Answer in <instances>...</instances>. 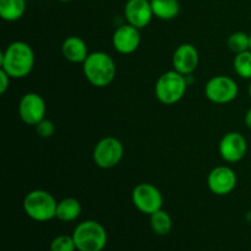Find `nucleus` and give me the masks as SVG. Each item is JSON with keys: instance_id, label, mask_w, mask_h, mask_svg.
<instances>
[{"instance_id": "nucleus-21", "label": "nucleus", "mask_w": 251, "mask_h": 251, "mask_svg": "<svg viewBox=\"0 0 251 251\" xmlns=\"http://www.w3.org/2000/svg\"><path fill=\"white\" fill-rule=\"evenodd\" d=\"M227 46L234 54L250 50V34L245 32H233L227 39Z\"/></svg>"}, {"instance_id": "nucleus-6", "label": "nucleus", "mask_w": 251, "mask_h": 251, "mask_svg": "<svg viewBox=\"0 0 251 251\" xmlns=\"http://www.w3.org/2000/svg\"><path fill=\"white\" fill-rule=\"evenodd\" d=\"M93 162L102 169L117 167L124 156V146L117 137L107 136L100 139L93 149Z\"/></svg>"}, {"instance_id": "nucleus-12", "label": "nucleus", "mask_w": 251, "mask_h": 251, "mask_svg": "<svg viewBox=\"0 0 251 251\" xmlns=\"http://www.w3.org/2000/svg\"><path fill=\"white\" fill-rule=\"evenodd\" d=\"M113 47L115 50L124 55L135 53L141 43L140 29L129 24L122 25L113 33Z\"/></svg>"}, {"instance_id": "nucleus-16", "label": "nucleus", "mask_w": 251, "mask_h": 251, "mask_svg": "<svg viewBox=\"0 0 251 251\" xmlns=\"http://www.w3.org/2000/svg\"><path fill=\"white\" fill-rule=\"evenodd\" d=\"M81 215V203L75 198L63 199L58 202L56 207V218L61 222H73L77 220Z\"/></svg>"}, {"instance_id": "nucleus-22", "label": "nucleus", "mask_w": 251, "mask_h": 251, "mask_svg": "<svg viewBox=\"0 0 251 251\" xmlns=\"http://www.w3.org/2000/svg\"><path fill=\"white\" fill-rule=\"evenodd\" d=\"M77 250L73 235L61 234L54 238L50 243V251H75Z\"/></svg>"}, {"instance_id": "nucleus-3", "label": "nucleus", "mask_w": 251, "mask_h": 251, "mask_svg": "<svg viewBox=\"0 0 251 251\" xmlns=\"http://www.w3.org/2000/svg\"><path fill=\"white\" fill-rule=\"evenodd\" d=\"M188 85L186 76L173 69L159 76L154 86V95L162 104L173 105L185 96Z\"/></svg>"}, {"instance_id": "nucleus-25", "label": "nucleus", "mask_w": 251, "mask_h": 251, "mask_svg": "<svg viewBox=\"0 0 251 251\" xmlns=\"http://www.w3.org/2000/svg\"><path fill=\"white\" fill-rule=\"evenodd\" d=\"M244 122H245V125H247V126L251 130V108L250 109H248L247 114H245V118H244Z\"/></svg>"}, {"instance_id": "nucleus-24", "label": "nucleus", "mask_w": 251, "mask_h": 251, "mask_svg": "<svg viewBox=\"0 0 251 251\" xmlns=\"http://www.w3.org/2000/svg\"><path fill=\"white\" fill-rule=\"evenodd\" d=\"M10 80H11V77L4 70H0V93L1 95H4L9 88Z\"/></svg>"}, {"instance_id": "nucleus-9", "label": "nucleus", "mask_w": 251, "mask_h": 251, "mask_svg": "<svg viewBox=\"0 0 251 251\" xmlns=\"http://www.w3.org/2000/svg\"><path fill=\"white\" fill-rule=\"evenodd\" d=\"M46 102L38 93L28 92L20 100L19 115L25 124L36 126L38 123L46 119Z\"/></svg>"}, {"instance_id": "nucleus-4", "label": "nucleus", "mask_w": 251, "mask_h": 251, "mask_svg": "<svg viewBox=\"0 0 251 251\" xmlns=\"http://www.w3.org/2000/svg\"><path fill=\"white\" fill-rule=\"evenodd\" d=\"M56 207L58 202L54 196L46 190H32L24 199L25 212L36 222H48L55 218Z\"/></svg>"}, {"instance_id": "nucleus-20", "label": "nucleus", "mask_w": 251, "mask_h": 251, "mask_svg": "<svg viewBox=\"0 0 251 251\" xmlns=\"http://www.w3.org/2000/svg\"><path fill=\"white\" fill-rule=\"evenodd\" d=\"M233 68L238 76L245 80H251V50L235 54Z\"/></svg>"}, {"instance_id": "nucleus-23", "label": "nucleus", "mask_w": 251, "mask_h": 251, "mask_svg": "<svg viewBox=\"0 0 251 251\" xmlns=\"http://www.w3.org/2000/svg\"><path fill=\"white\" fill-rule=\"evenodd\" d=\"M36 132L39 137L42 139H49L55 132V126H54L53 122L50 120L43 119L41 123L36 125Z\"/></svg>"}, {"instance_id": "nucleus-19", "label": "nucleus", "mask_w": 251, "mask_h": 251, "mask_svg": "<svg viewBox=\"0 0 251 251\" xmlns=\"http://www.w3.org/2000/svg\"><path fill=\"white\" fill-rule=\"evenodd\" d=\"M150 225H151L152 230L156 234L167 235L172 230L173 221H172V217L169 216L168 212L159 210L150 216Z\"/></svg>"}, {"instance_id": "nucleus-27", "label": "nucleus", "mask_w": 251, "mask_h": 251, "mask_svg": "<svg viewBox=\"0 0 251 251\" xmlns=\"http://www.w3.org/2000/svg\"><path fill=\"white\" fill-rule=\"evenodd\" d=\"M249 96H250V98H251V82H250V86H249Z\"/></svg>"}, {"instance_id": "nucleus-29", "label": "nucleus", "mask_w": 251, "mask_h": 251, "mask_svg": "<svg viewBox=\"0 0 251 251\" xmlns=\"http://www.w3.org/2000/svg\"><path fill=\"white\" fill-rule=\"evenodd\" d=\"M149 1H152V0H149Z\"/></svg>"}, {"instance_id": "nucleus-2", "label": "nucleus", "mask_w": 251, "mask_h": 251, "mask_svg": "<svg viewBox=\"0 0 251 251\" xmlns=\"http://www.w3.org/2000/svg\"><path fill=\"white\" fill-rule=\"evenodd\" d=\"M86 80L95 87H107L114 81L117 66L109 54L104 51H93L88 54L82 63Z\"/></svg>"}, {"instance_id": "nucleus-15", "label": "nucleus", "mask_w": 251, "mask_h": 251, "mask_svg": "<svg viewBox=\"0 0 251 251\" xmlns=\"http://www.w3.org/2000/svg\"><path fill=\"white\" fill-rule=\"evenodd\" d=\"M61 53L64 58L74 64L83 63L88 56V48L86 42L77 36L68 37L61 44Z\"/></svg>"}, {"instance_id": "nucleus-13", "label": "nucleus", "mask_w": 251, "mask_h": 251, "mask_svg": "<svg viewBox=\"0 0 251 251\" xmlns=\"http://www.w3.org/2000/svg\"><path fill=\"white\" fill-rule=\"evenodd\" d=\"M200 55L195 46L183 43L174 50L172 64L173 69L184 76H190L198 69Z\"/></svg>"}, {"instance_id": "nucleus-26", "label": "nucleus", "mask_w": 251, "mask_h": 251, "mask_svg": "<svg viewBox=\"0 0 251 251\" xmlns=\"http://www.w3.org/2000/svg\"><path fill=\"white\" fill-rule=\"evenodd\" d=\"M59 1H61V2H69V1H71V0H59Z\"/></svg>"}, {"instance_id": "nucleus-17", "label": "nucleus", "mask_w": 251, "mask_h": 251, "mask_svg": "<svg viewBox=\"0 0 251 251\" xmlns=\"http://www.w3.org/2000/svg\"><path fill=\"white\" fill-rule=\"evenodd\" d=\"M26 11V0H0V16L4 21L15 22Z\"/></svg>"}, {"instance_id": "nucleus-18", "label": "nucleus", "mask_w": 251, "mask_h": 251, "mask_svg": "<svg viewBox=\"0 0 251 251\" xmlns=\"http://www.w3.org/2000/svg\"><path fill=\"white\" fill-rule=\"evenodd\" d=\"M151 6L154 16L164 21L176 19L180 10L178 0H152Z\"/></svg>"}, {"instance_id": "nucleus-11", "label": "nucleus", "mask_w": 251, "mask_h": 251, "mask_svg": "<svg viewBox=\"0 0 251 251\" xmlns=\"http://www.w3.org/2000/svg\"><path fill=\"white\" fill-rule=\"evenodd\" d=\"M237 174L230 167L218 166L210 172L207 176V186L212 194L226 196L237 186Z\"/></svg>"}, {"instance_id": "nucleus-10", "label": "nucleus", "mask_w": 251, "mask_h": 251, "mask_svg": "<svg viewBox=\"0 0 251 251\" xmlns=\"http://www.w3.org/2000/svg\"><path fill=\"white\" fill-rule=\"evenodd\" d=\"M220 154L223 161L237 163L245 157L248 151V141L240 132H227L220 141Z\"/></svg>"}, {"instance_id": "nucleus-28", "label": "nucleus", "mask_w": 251, "mask_h": 251, "mask_svg": "<svg viewBox=\"0 0 251 251\" xmlns=\"http://www.w3.org/2000/svg\"><path fill=\"white\" fill-rule=\"evenodd\" d=\"M250 50H251V33H250Z\"/></svg>"}, {"instance_id": "nucleus-1", "label": "nucleus", "mask_w": 251, "mask_h": 251, "mask_svg": "<svg viewBox=\"0 0 251 251\" xmlns=\"http://www.w3.org/2000/svg\"><path fill=\"white\" fill-rule=\"evenodd\" d=\"M36 61L34 51L26 42L16 41L0 54V66L11 78H24L32 73Z\"/></svg>"}, {"instance_id": "nucleus-14", "label": "nucleus", "mask_w": 251, "mask_h": 251, "mask_svg": "<svg viewBox=\"0 0 251 251\" xmlns=\"http://www.w3.org/2000/svg\"><path fill=\"white\" fill-rule=\"evenodd\" d=\"M151 1L149 0H127L124 7V17L126 24L141 29L150 25L153 17Z\"/></svg>"}, {"instance_id": "nucleus-5", "label": "nucleus", "mask_w": 251, "mask_h": 251, "mask_svg": "<svg viewBox=\"0 0 251 251\" xmlns=\"http://www.w3.org/2000/svg\"><path fill=\"white\" fill-rule=\"evenodd\" d=\"M78 251H102L107 245L108 235L97 221H83L73 233Z\"/></svg>"}, {"instance_id": "nucleus-8", "label": "nucleus", "mask_w": 251, "mask_h": 251, "mask_svg": "<svg viewBox=\"0 0 251 251\" xmlns=\"http://www.w3.org/2000/svg\"><path fill=\"white\" fill-rule=\"evenodd\" d=\"M131 200L140 212L151 216L152 213L162 210L163 196L157 186L150 183H141L132 190Z\"/></svg>"}, {"instance_id": "nucleus-7", "label": "nucleus", "mask_w": 251, "mask_h": 251, "mask_svg": "<svg viewBox=\"0 0 251 251\" xmlns=\"http://www.w3.org/2000/svg\"><path fill=\"white\" fill-rule=\"evenodd\" d=\"M239 86L234 78L225 75L211 77L205 86V96L215 104H227L238 97Z\"/></svg>"}]
</instances>
